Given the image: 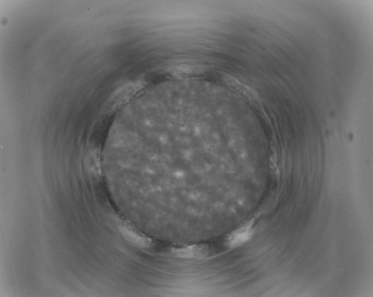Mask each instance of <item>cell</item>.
Wrapping results in <instances>:
<instances>
[{
    "instance_id": "obj_1",
    "label": "cell",
    "mask_w": 373,
    "mask_h": 297,
    "mask_svg": "<svg viewBox=\"0 0 373 297\" xmlns=\"http://www.w3.org/2000/svg\"><path fill=\"white\" fill-rule=\"evenodd\" d=\"M254 220H251L243 224L239 228L233 232L227 238V244L230 247H236L250 240L254 231Z\"/></svg>"
},
{
    "instance_id": "obj_2",
    "label": "cell",
    "mask_w": 373,
    "mask_h": 297,
    "mask_svg": "<svg viewBox=\"0 0 373 297\" xmlns=\"http://www.w3.org/2000/svg\"><path fill=\"white\" fill-rule=\"evenodd\" d=\"M121 231L124 236L132 243L140 246H144L146 244L145 239L127 228H121Z\"/></svg>"
}]
</instances>
